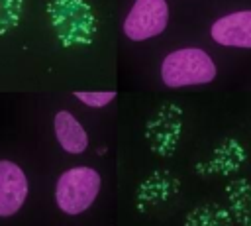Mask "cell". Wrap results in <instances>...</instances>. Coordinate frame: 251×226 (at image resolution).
I'll return each instance as SVG.
<instances>
[{"label": "cell", "instance_id": "cell-1", "mask_svg": "<svg viewBox=\"0 0 251 226\" xmlns=\"http://www.w3.org/2000/svg\"><path fill=\"white\" fill-rule=\"evenodd\" d=\"M218 75L216 63L200 47H182L171 51L161 63V79L167 86H190L212 83Z\"/></svg>", "mask_w": 251, "mask_h": 226}, {"label": "cell", "instance_id": "cell-2", "mask_svg": "<svg viewBox=\"0 0 251 226\" xmlns=\"http://www.w3.org/2000/svg\"><path fill=\"white\" fill-rule=\"evenodd\" d=\"M100 191V175L92 167H73L59 175L55 202L65 214H80L92 206Z\"/></svg>", "mask_w": 251, "mask_h": 226}, {"label": "cell", "instance_id": "cell-3", "mask_svg": "<svg viewBox=\"0 0 251 226\" xmlns=\"http://www.w3.org/2000/svg\"><path fill=\"white\" fill-rule=\"evenodd\" d=\"M53 26L65 45L84 43L94 33V16L80 0H59L53 4Z\"/></svg>", "mask_w": 251, "mask_h": 226}, {"label": "cell", "instance_id": "cell-4", "mask_svg": "<svg viewBox=\"0 0 251 226\" xmlns=\"http://www.w3.org/2000/svg\"><path fill=\"white\" fill-rule=\"evenodd\" d=\"M169 4L165 0H135L124 20V33L131 41H143L165 31Z\"/></svg>", "mask_w": 251, "mask_h": 226}, {"label": "cell", "instance_id": "cell-5", "mask_svg": "<svg viewBox=\"0 0 251 226\" xmlns=\"http://www.w3.org/2000/svg\"><path fill=\"white\" fill-rule=\"evenodd\" d=\"M27 177L20 165L0 159V218L16 214L27 198Z\"/></svg>", "mask_w": 251, "mask_h": 226}, {"label": "cell", "instance_id": "cell-6", "mask_svg": "<svg viewBox=\"0 0 251 226\" xmlns=\"http://www.w3.org/2000/svg\"><path fill=\"white\" fill-rule=\"evenodd\" d=\"M210 35L224 47L251 49V10L231 12L218 18L210 28Z\"/></svg>", "mask_w": 251, "mask_h": 226}, {"label": "cell", "instance_id": "cell-7", "mask_svg": "<svg viewBox=\"0 0 251 226\" xmlns=\"http://www.w3.org/2000/svg\"><path fill=\"white\" fill-rule=\"evenodd\" d=\"M53 130H55V138H57L59 145L67 153L78 155V153L86 151V147H88V134L80 126V122L75 118V114H71L69 110H59L55 114Z\"/></svg>", "mask_w": 251, "mask_h": 226}, {"label": "cell", "instance_id": "cell-8", "mask_svg": "<svg viewBox=\"0 0 251 226\" xmlns=\"http://www.w3.org/2000/svg\"><path fill=\"white\" fill-rule=\"evenodd\" d=\"M75 96L90 108H102V106H108L116 98V92L114 90H86V92L78 90L75 92Z\"/></svg>", "mask_w": 251, "mask_h": 226}]
</instances>
